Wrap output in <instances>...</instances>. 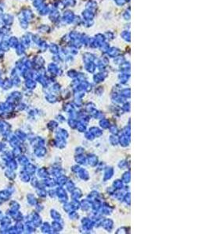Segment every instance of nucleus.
<instances>
[{
	"mask_svg": "<svg viewBox=\"0 0 209 234\" xmlns=\"http://www.w3.org/2000/svg\"><path fill=\"white\" fill-rule=\"evenodd\" d=\"M2 20H3L4 26L9 27L13 23V17L10 14H4L2 17Z\"/></svg>",
	"mask_w": 209,
	"mask_h": 234,
	"instance_id": "1",
	"label": "nucleus"
},
{
	"mask_svg": "<svg viewBox=\"0 0 209 234\" xmlns=\"http://www.w3.org/2000/svg\"><path fill=\"white\" fill-rule=\"evenodd\" d=\"M7 42H8V44H9V45H10L11 47H15L17 44H19L18 39H17L16 37H14V36L13 37L9 38Z\"/></svg>",
	"mask_w": 209,
	"mask_h": 234,
	"instance_id": "2",
	"label": "nucleus"
}]
</instances>
